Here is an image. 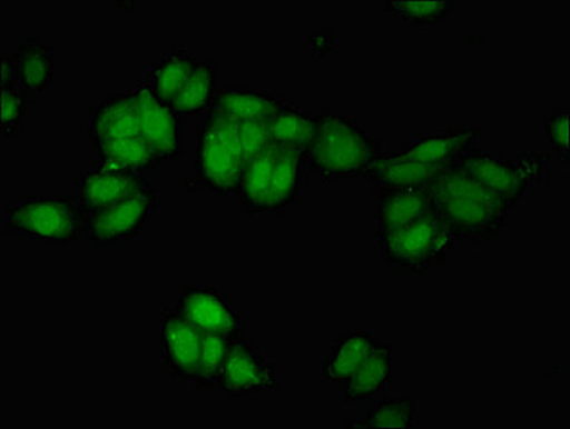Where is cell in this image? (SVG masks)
Instances as JSON below:
<instances>
[{
	"mask_svg": "<svg viewBox=\"0 0 570 429\" xmlns=\"http://www.w3.org/2000/svg\"><path fill=\"white\" fill-rule=\"evenodd\" d=\"M479 128H449L443 137L419 138L404 143L397 151H386L390 158L428 164H452L476 148Z\"/></svg>",
	"mask_w": 570,
	"mask_h": 429,
	"instance_id": "cell-13",
	"label": "cell"
},
{
	"mask_svg": "<svg viewBox=\"0 0 570 429\" xmlns=\"http://www.w3.org/2000/svg\"><path fill=\"white\" fill-rule=\"evenodd\" d=\"M453 2H390L387 12L396 14L402 22L416 24V27H434L446 23L449 12L453 11Z\"/></svg>",
	"mask_w": 570,
	"mask_h": 429,
	"instance_id": "cell-29",
	"label": "cell"
},
{
	"mask_svg": "<svg viewBox=\"0 0 570 429\" xmlns=\"http://www.w3.org/2000/svg\"><path fill=\"white\" fill-rule=\"evenodd\" d=\"M289 102L274 93L252 91H218L208 111L239 123H268Z\"/></svg>",
	"mask_w": 570,
	"mask_h": 429,
	"instance_id": "cell-17",
	"label": "cell"
},
{
	"mask_svg": "<svg viewBox=\"0 0 570 429\" xmlns=\"http://www.w3.org/2000/svg\"><path fill=\"white\" fill-rule=\"evenodd\" d=\"M2 137L13 138L24 123V101L21 91L13 88L2 89Z\"/></svg>",
	"mask_w": 570,
	"mask_h": 429,
	"instance_id": "cell-31",
	"label": "cell"
},
{
	"mask_svg": "<svg viewBox=\"0 0 570 429\" xmlns=\"http://www.w3.org/2000/svg\"><path fill=\"white\" fill-rule=\"evenodd\" d=\"M91 142L111 138H144L139 127L135 92H115L92 103L88 118Z\"/></svg>",
	"mask_w": 570,
	"mask_h": 429,
	"instance_id": "cell-15",
	"label": "cell"
},
{
	"mask_svg": "<svg viewBox=\"0 0 570 429\" xmlns=\"http://www.w3.org/2000/svg\"><path fill=\"white\" fill-rule=\"evenodd\" d=\"M153 188L148 174L91 168V171L81 173L73 198L82 212L91 217L111 204Z\"/></svg>",
	"mask_w": 570,
	"mask_h": 429,
	"instance_id": "cell-11",
	"label": "cell"
},
{
	"mask_svg": "<svg viewBox=\"0 0 570 429\" xmlns=\"http://www.w3.org/2000/svg\"><path fill=\"white\" fill-rule=\"evenodd\" d=\"M158 202L159 192L153 188L111 204L88 217L83 236L95 246L132 241L149 226L153 209Z\"/></svg>",
	"mask_w": 570,
	"mask_h": 429,
	"instance_id": "cell-7",
	"label": "cell"
},
{
	"mask_svg": "<svg viewBox=\"0 0 570 429\" xmlns=\"http://www.w3.org/2000/svg\"><path fill=\"white\" fill-rule=\"evenodd\" d=\"M432 207L458 242H488L503 232L513 204L452 163L426 184Z\"/></svg>",
	"mask_w": 570,
	"mask_h": 429,
	"instance_id": "cell-1",
	"label": "cell"
},
{
	"mask_svg": "<svg viewBox=\"0 0 570 429\" xmlns=\"http://www.w3.org/2000/svg\"><path fill=\"white\" fill-rule=\"evenodd\" d=\"M306 168L304 154L298 149L275 144V158L272 179V214L284 213L297 204L299 183Z\"/></svg>",
	"mask_w": 570,
	"mask_h": 429,
	"instance_id": "cell-22",
	"label": "cell"
},
{
	"mask_svg": "<svg viewBox=\"0 0 570 429\" xmlns=\"http://www.w3.org/2000/svg\"><path fill=\"white\" fill-rule=\"evenodd\" d=\"M239 337V336H238ZM237 337L214 336V333H204L202 349L197 367L193 378L194 387L197 389H215L219 372L234 339Z\"/></svg>",
	"mask_w": 570,
	"mask_h": 429,
	"instance_id": "cell-28",
	"label": "cell"
},
{
	"mask_svg": "<svg viewBox=\"0 0 570 429\" xmlns=\"http://www.w3.org/2000/svg\"><path fill=\"white\" fill-rule=\"evenodd\" d=\"M393 347L379 342L366 361L360 366L344 386L346 402H368L379 399L392 383Z\"/></svg>",
	"mask_w": 570,
	"mask_h": 429,
	"instance_id": "cell-18",
	"label": "cell"
},
{
	"mask_svg": "<svg viewBox=\"0 0 570 429\" xmlns=\"http://www.w3.org/2000/svg\"><path fill=\"white\" fill-rule=\"evenodd\" d=\"M229 121V119H228ZM237 142L238 151L242 153L245 163H249L265 149L273 147L272 138L267 131V123H239L229 121Z\"/></svg>",
	"mask_w": 570,
	"mask_h": 429,
	"instance_id": "cell-30",
	"label": "cell"
},
{
	"mask_svg": "<svg viewBox=\"0 0 570 429\" xmlns=\"http://www.w3.org/2000/svg\"><path fill=\"white\" fill-rule=\"evenodd\" d=\"M274 388H279V379L273 363L255 351L252 339L244 333L235 338L215 389L223 396L237 399Z\"/></svg>",
	"mask_w": 570,
	"mask_h": 429,
	"instance_id": "cell-8",
	"label": "cell"
},
{
	"mask_svg": "<svg viewBox=\"0 0 570 429\" xmlns=\"http://www.w3.org/2000/svg\"><path fill=\"white\" fill-rule=\"evenodd\" d=\"M454 164L473 181L508 199L513 207L528 192L529 183L538 179L539 164L527 163L519 158L507 159L503 154L479 148L464 153Z\"/></svg>",
	"mask_w": 570,
	"mask_h": 429,
	"instance_id": "cell-6",
	"label": "cell"
},
{
	"mask_svg": "<svg viewBox=\"0 0 570 429\" xmlns=\"http://www.w3.org/2000/svg\"><path fill=\"white\" fill-rule=\"evenodd\" d=\"M139 127L154 151L163 161H181L184 158V122L171 104L165 103L154 92L148 81L139 82L135 91Z\"/></svg>",
	"mask_w": 570,
	"mask_h": 429,
	"instance_id": "cell-9",
	"label": "cell"
},
{
	"mask_svg": "<svg viewBox=\"0 0 570 429\" xmlns=\"http://www.w3.org/2000/svg\"><path fill=\"white\" fill-rule=\"evenodd\" d=\"M18 81V64L17 58L3 57L2 58V83L0 88H13L14 82Z\"/></svg>",
	"mask_w": 570,
	"mask_h": 429,
	"instance_id": "cell-33",
	"label": "cell"
},
{
	"mask_svg": "<svg viewBox=\"0 0 570 429\" xmlns=\"http://www.w3.org/2000/svg\"><path fill=\"white\" fill-rule=\"evenodd\" d=\"M416 403L412 396L387 397L368 401L366 411L346 427L356 428H404L414 427Z\"/></svg>",
	"mask_w": 570,
	"mask_h": 429,
	"instance_id": "cell-27",
	"label": "cell"
},
{
	"mask_svg": "<svg viewBox=\"0 0 570 429\" xmlns=\"http://www.w3.org/2000/svg\"><path fill=\"white\" fill-rule=\"evenodd\" d=\"M267 131L274 144L298 149L303 153L312 144L317 131V117L299 112L297 104L288 103L272 122Z\"/></svg>",
	"mask_w": 570,
	"mask_h": 429,
	"instance_id": "cell-26",
	"label": "cell"
},
{
	"mask_svg": "<svg viewBox=\"0 0 570 429\" xmlns=\"http://www.w3.org/2000/svg\"><path fill=\"white\" fill-rule=\"evenodd\" d=\"M274 158L275 144L254 158L245 169L237 194L244 211L249 214H272L269 197H272Z\"/></svg>",
	"mask_w": 570,
	"mask_h": 429,
	"instance_id": "cell-23",
	"label": "cell"
},
{
	"mask_svg": "<svg viewBox=\"0 0 570 429\" xmlns=\"http://www.w3.org/2000/svg\"><path fill=\"white\" fill-rule=\"evenodd\" d=\"M204 333L174 308L161 312V356L174 378L193 381Z\"/></svg>",
	"mask_w": 570,
	"mask_h": 429,
	"instance_id": "cell-12",
	"label": "cell"
},
{
	"mask_svg": "<svg viewBox=\"0 0 570 429\" xmlns=\"http://www.w3.org/2000/svg\"><path fill=\"white\" fill-rule=\"evenodd\" d=\"M92 147V168L142 174L161 171L164 161L145 138L101 139Z\"/></svg>",
	"mask_w": 570,
	"mask_h": 429,
	"instance_id": "cell-14",
	"label": "cell"
},
{
	"mask_svg": "<svg viewBox=\"0 0 570 429\" xmlns=\"http://www.w3.org/2000/svg\"><path fill=\"white\" fill-rule=\"evenodd\" d=\"M18 81L23 93L48 92L58 82V58L41 38H28L14 52Z\"/></svg>",
	"mask_w": 570,
	"mask_h": 429,
	"instance_id": "cell-19",
	"label": "cell"
},
{
	"mask_svg": "<svg viewBox=\"0 0 570 429\" xmlns=\"http://www.w3.org/2000/svg\"><path fill=\"white\" fill-rule=\"evenodd\" d=\"M316 117V137L303 153L306 167L318 173L323 182L343 178L358 181L384 152L382 142L370 137L366 129L347 114L320 112Z\"/></svg>",
	"mask_w": 570,
	"mask_h": 429,
	"instance_id": "cell-2",
	"label": "cell"
},
{
	"mask_svg": "<svg viewBox=\"0 0 570 429\" xmlns=\"http://www.w3.org/2000/svg\"><path fill=\"white\" fill-rule=\"evenodd\" d=\"M198 59L183 49L174 48L171 53L153 64L147 81L161 101L173 104Z\"/></svg>",
	"mask_w": 570,
	"mask_h": 429,
	"instance_id": "cell-25",
	"label": "cell"
},
{
	"mask_svg": "<svg viewBox=\"0 0 570 429\" xmlns=\"http://www.w3.org/2000/svg\"><path fill=\"white\" fill-rule=\"evenodd\" d=\"M450 164H428L400 161L390 158L386 151L367 168L358 181H370L374 193L387 188L413 187L434 181Z\"/></svg>",
	"mask_w": 570,
	"mask_h": 429,
	"instance_id": "cell-20",
	"label": "cell"
},
{
	"mask_svg": "<svg viewBox=\"0 0 570 429\" xmlns=\"http://www.w3.org/2000/svg\"><path fill=\"white\" fill-rule=\"evenodd\" d=\"M377 238L384 262L396 263L404 276H420L434 266L446 263L449 253L459 243L434 209L417 221Z\"/></svg>",
	"mask_w": 570,
	"mask_h": 429,
	"instance_id": "cell-5",
	"label": "cell"
},
{
	"mask_svg": "<svg viewBox=\"0 0 570 429\" xmlns=\"http://www.w3.org/2000/svg\"><path fill=\"white\" fill-rule=\"evenodd\" d=\"M173 308L203 333L243 336L242 312L215 288L185 287L181 298Z\"/></svg>",
	"mask_w": 570,
	"mask_h": 429,
	"instance_id": "cell-10",
	"label": "cell"
},
{
	"mask_svg": "<svg viewBox=\"0 0 570 429\" xmlns=\"http://www.w3.org/2000/svg\"><path fill=\"white\" fill-rule=\"evenodd\" d=\"M376 343L377 338L366 331L343 333L334 341L332 352L323 359L322 377L343 388Z\"/></svg>",
	"mask_w": 570,
	"mask_h": 429,
	"instance_id": "cell-21",
	"label": "cell"
},
{
	"mask_svg": "<svg viewBox=\"0 0 570 429\" xmlns=\"http://www.w3.org/2000/svg\"><path fill=\"white\" fill-rule=\"evenodd\" d=\"M195 183L209 194H237L248 164L235 142L232 123L205 112L197 127Z\"/></svg>",
	"mask_w": 570,
	"mask_h": 429,
	"instance_id": "cell-4",
	"label": "cell"
},
{
	"mask_svg": "<svg viewBox=\"0 0 570 429\" xmlns=\"http://www.w3.org/2000/svg\"><path fill=\"white\" fill-rule=\"evenodd\" d=\"M544 128H547V137L550 148L557 152L558 159L569 161V112L550 113L544 118Z\"/></svg>",
	"mask_w": 570,
	"mask_h": 429,
	"instance_id": "cell-32",
	"label": "cell"
},
{
	"mask_svg": "<svg viewBox=\"0 0 570 429\" xmlns=\"http://www.w3.org/2000/svg\"><path fill=\"white\" fill-rule=\"evenodd\" d=\"M87 222L77 199L62 194H24L4 208V231L52 246L79 241Z\"/></svg>",
	"mask_w": 570,
	"mask_h": 429,
	"instance_id": "cell-3",
	"label": "cell"
},
{
	"mask_svg": "<svg viewBox=\"0 0 570 429\" xmlns=\"http://www.w3.org/2000/svg\"><path fill=\"white\" fill-rule=\"evenodd\" d=\"M426 184L387 188L376 192L377 237L409 226L433 211L432 197Z\"/></svg>",
	"mask_w": 570,
	"mask_h": 429,
	"instance_id": "cell-16",
	"label": "cell"
},
{
	"mask_svg": "<svg viewBox=\"0 0 570 429\" xmlns=\"http://www.w3.org/2000/svg\"><path fill=\"white\" fill-rule=\"evenodd\" d=\"M217 77V64L209 61L208 58H199L171 107L181 117L207 112L218 92Z\"/></svg>",
	"mask_w": 570,
	"mask_h": 429,
	"instance_id": "cell-24",
	"label": "cell"
}]
</instances>
